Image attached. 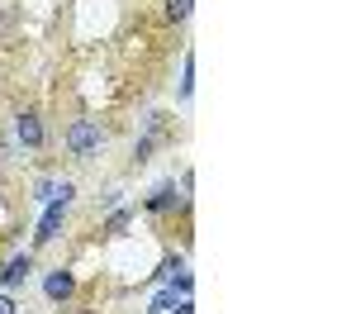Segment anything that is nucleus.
Returning a JSON list of instances; mask_svg holds the SVG:
<instances>
[{
  "instance_id": "f257e3e1",
  "label": "nucleus",
  "mask_w": 356,
  "mask_h": 314,
  "mask_svg": "<svg viewBox=\"0 0 356 314\" xmlns=\"http://www.w3.org/2000/svg\"><path fill=\"white\" fill-rule=\"evenodd\" d=\"M100 148H105L100 119H76V124L67 129V152H72V157H90V152H100Z\"/></svg>"
},
{
  "instance_id": "f03ea898",
  "label": "nucleus",
  "mask_w": 356,
  "mask_h": 314,
  "mask_svg": "<svg viewBox=\"0 0 356 314\" xmlns=\"http://www.w3.org/2000/svg\"><path fill=\"white\" fill-rule=\"evenodd\" d=\"M29 272H33V257H29V253L10 257V262H5V272H0V281H5V290H15V285H24V281H29Z\"/></svg>"
},
{
  "instance_id": "7ed1b4c3",
  "label": "nucleus",
  "mask_w": 356,
  "mask_h": 314,
  "mask_svg": "<svg viewBox=\"0 0 356 314\" xmlns=\"http://www.w3.org/2000/svg\"><path fill=\"white\" fill-rule=\"evenodd\" d=\"M62 214H67V200H53V205H48V214H43V224H38V233H33V238H38V243H53V238H57V228H62Z\"/></svg>"
},
{
  "instance_id": "20e7f679",
  "label": "nucleus",
  "mask_w": 356,
  "mask_h": 314,
  "mask_svg": "<svg viewBox=\"0 0 356 314\" xmlns=\"http://www.w3.org/2000/svg\"><path fill=\"white\" fill-rule=\"evenodd\" d=\"M15 134H19V143H29V148H38V143H43V124H38V114H19Z\"/></svg>"
},
{
  "instance_id": "39448f33",
  "label": "nucleus",
  "mask_w": 356,
  "mask_h": 314,
  "mask_svg": "<svg viewBox=\"0 0 356 314\" xmlns=\"http://www.w3.org/2000/svg\"><path fill=\"white\" fill-rule=\"evenodd\" d=\"M43 290H48V300H67V295L76 290V281H72V272H53Z\"/></svg>"
},
{
  "instance_id": "423d86ee",
  "label": "nucleus",
  "mask_w": 356,
  "mask_h": 314,
  "mask_svg": "<svg viewBox=\"0 0 356 314\" xmlns=\"http://www.w3.org/2000/svg\"><path fill=\"white\" fill-rule=\"evenodd\" d=\"M171 205H176V186H157L147 196V210H171Z\"/></svg>"
},
{
  "instance_id": "0eeeda50",
  "label": "nucleus",
  "mask_w": 356,
  "mask_h": 314,
  "mask_svg": "<svg viewBox=\"0 0 356 314\" xmlns=\"http://www.w3.org/2000/svg\"><path fill=\"white\" fill-rule=\"evenodd\" d=\"M191 15V0H166V19H186Z\"/></svg>"
},
{
  "instance_id": "6e6552de",
  "label": "nucleus",
  "mask_w": 356,
  "mask_h": 314,
  "mask_svg": "<svg viewBox=\"0 0 356 314\" xmlns=\"http://www.w3.org/2000/svg\"><path fill=\"white\" fill-rule=\"evenodd\" d=\"M0 314H15V300L10 295H0Z\"/></svg>"
}]
</instances>
